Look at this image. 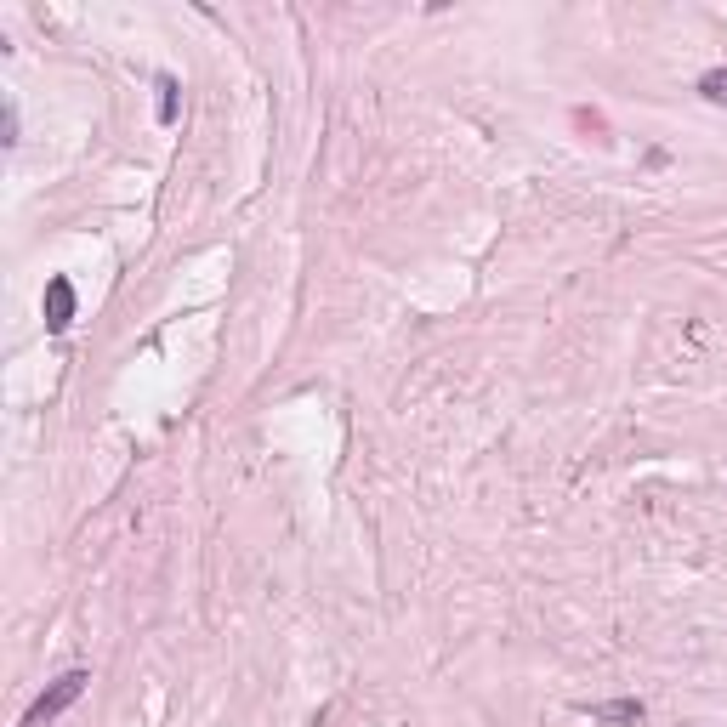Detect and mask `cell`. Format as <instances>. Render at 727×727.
Wrapping results in <instances>:
<instances>
[{
  "label": "cell",
  "mask_w": 727,
  "mask_h": 727,
  "mask_svg": "<svg viewBox=\"0 0 727 727\" xmlns=\"http://www.w3.org/2000/svg\"><path fill=\"white\" fill-rule=\"evenodd\" d=\"M69 324H74V284L57 273V279H46V330L69 336Z\"/></svg>",
  "instance_id": "obj_2"
},
{
  "label": "cell",
  "mask_w": 727,
  "mask_h": 727,
  "mask_svg": "<svg viewBox=\"0 0 727 727\" xmlns=\"http://www.w3.org/2000/svg\"><path fill=\"white\" fill-rule=\"evenodd\" d=\"M693 91H699V97H705L710 108H727V63H716V69H705V74H699V86H693Z\"/></svg>",
  "instance_id": "obj_4"
},
{
  "label": "cell",
  "mask_w": 727,
  "mask_h": 727,
  "mask_svg": "<svg viewBox=\"0 0 727 727\" xmlns=\"http://www.w3.org/2000/svg\"><path fill=\"white\" fill-rule=\"evenodd\" d=\"M648 716L642 699H608V705H591V722H614V727H637Z\"/></svg>",
  "instance_id": "obj_3"
},
{
  "label": "cell",
  "mask_w": 727,
  "mask_h": 727,
  "mask_svg": "<svg viewBox=\"0 0 727 727\" xmlns=\"http://www.w3.org/2000/svg\"><path fill=\"white\" fill-rule=\"evenodd\" d=\"M86 688H91V671H63L57 682H46V693H40L35 705H29L23 727H52L69 705H80V693H86Z\"/></svg>",
  "instance_id": "obj_1"
},
{
  "label": "cell",
  "mask_w": 727,
  "mask_h": 727,
  "mask_svg": "<svg viewBox=\"0 0 727 727\" xmlns=\"http://www.w3.org/2000/svg\"><path fill=\"white\" fill-rule=\"evenodd\" d=\"M154 91H160V103H154V120L160 125H177V74H160V80H154Z\"/></svg>",
  "instance_id": "obj_5"
},
{
  "label": "cell",
  "mask_w": 727,
  "mask_h": 727,
  "mask_svg": "<svg viewBox=\"0 0 727 727\" xmlns=\"http://www.w3.org/2000/svg\"><path fill=\"white\" fill-rule=\"evenodd\" d=\"M574 125H580V131H597V142H608V120L597 108H574Z\"/></svg>",
  "instance_id": "obj_6"
},
{
  "label": "cell",
  "mask_w": 727,
  "mask_h": 727,
  "mask_svg": "<svg viewBox=\"0 0 727 727\" xmlns=\"http://www.w3.org/2000/svg\"><path fill=\"white\" fill-rule=\"evenodd\" d=\"M0 131H6V142H18V103H6V114H0Z\"/></svg>",
  "instance_id": "obj_7"
}]
</instances>
